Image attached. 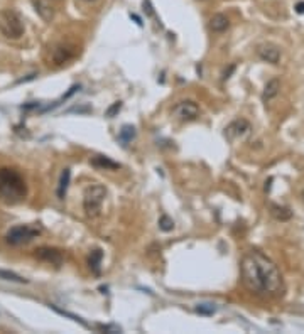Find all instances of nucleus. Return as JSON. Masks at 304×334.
<instances>
[{
  "mask_svg": "<svg viewBox=\"0 0 304 334\" xmlns=\"http://www.w3.org/2000/svg\"><path fill=\"white\" fill-rule=\"evenodd\" d=\"M242 282L248 290L262 297L282 290V275L277 265L260 252H250L242 260Z\"/></svg>",
  "mask_w": 304,
  "mask_h": 334,
  "instance_id": "nucleus-1",
  "label": "nucleus"
},
{
  "mask_svg": "<svg viewBox=\"0 0 304 334\" xmlns=\"http://www.w3.org/2000/svg\"><path fill=\"white\" fill-rule=\"evenodd\" d=\"M27 194L22 176L14 169H0V196L7 202H19Z\"/></svg>",
  "mask_w": 304,
  "mask_h": 334,
  "instance_id": "nucleus-2",
  "label": "nucleus"
},
{
  "mask_svg": "<svg viewBox=\"0 0 304 334\" xmlns=\"http://www.w3.org/2000/svg\"><path fill=\"white\" fill-rule=\"evenodd\" d=\"M105 197H106V189L103 186H100V184L90 186L88 189L85 191V197H83V207H85L86 215L90 218L98 216Z\"/></svg>",
  "mask_w": 304,
  "mask_h": 334,
  "instance_id": "nucleus-3",
  "label": "nucleus"
},
{
  "mask_svg": "<svg viewBox=\"0 0 304 334\" xmlns=\"http://www.w3.org/2000/svg\"><path fill=\"white\" fill-rule=\"evenodd\" d=\"M0 32L9 39H19L24 34V22L14 10H5L0 15Z\"/></svg>",
  "mask_w": 304,
  "mask_h": 334,
  "instance_id": "nucleus-4",
  "label": "nucleus"
},
{
  "mask_svg": "<svg viewBox=\"0 0 304 334\" xmlns=\"http://www.w3.org/2000/svg\"><path fill=\"white\" fill-rule=\"evenodd\" d=\"M39 235V228L29 226V225H19L10 228L7 233V241L10 245H24V243H29L32 238Z\"/></svg>",
  "mask_w": 304,
  "mask_h": 334,
  "instance_id": "nucleus-5",
  "label": "nucleus"
},
{
  "mask_svg": "<svg viewBox=\"0 0 304 334\" xmlns=\"http://www.w3.org/2000/svg\"><path fill=\"white\" fill-rule=\"evenodd\" d=\"M172 116L181 121H193L200 116V106L191 100L179 101V103L172 108Z\"/></svg>",
  "mask_w": 304,
  "mask_h": 334,
  "instance_id": "nucleus-6",
  "label": "nucleus"
},
{
  "mask_svg": "<svg viewBox=\"0 0 304 334\" xmlns=\"http://www.w3.org/2000/svg\"><path fill=\"white\" fill-rule=\"evenodd\" d=\"M248 130H250V123H248L247 120L240 118V120L232 121V123L226 127V129H225V137L230 142H233L235 139H238V137H243L245 134H248Z\"/></svg>",
  "mask_w": 304,
  "mask_h": 334,
  "instance_id": "nucleus-7",
  "label": "nucleus"
},
{
  "mask_svg": "<svg viewBox=\"0 0 304 334\" xmlns=\"http://www.w3.org/2000/svg\"><path fill=\"white\" fill-rule=\"evenodd\" d=\"M257 54L258 58L265 63H271V64H277L281 61V49L274 44H262L257 48Z\"/></svg>",
  "mask_w": 304,
  "mask_h": 334,
  "instance_id": "nucleus-8",
  "label": "nucleus"
},
{
  "mask_svg": "<svg viewBox=\"0 0 304 334\" xmlns=\"http://www.w3.org/2000/svg\"><path fill=\"white\" fill-rule=\"evenodd\" d=\"M35 257H37L39 260L53 263V265H56V267H59L64 260L63 253H61L59 250H56V248H46V246L37 248V250H35Z\"/></svg>",
  "mask_w": 304,
  "mask_h": 334,
  "instance_id": "nucleus-9",
  "label": "nucleus"
},
{
  "mask_svg": "<svg viewBox=\"0 0 304 334\" xmlns=\"http://www.w3.org/2000/svg\"><path fill=\"white\" fill-rule=\"evenodd\" d=\"M279 91H281V81L277 78L267 81L265 88H263V93H262V101L263 103H269V101L274 100L279 95Z\"/></svg>",
  "mask_w": 304,
  "mask_h": 334,
  "instance_id": "nucleus-10",
  "label": "nucleus"
},
{
  "mask_svg": "<svg viewBox=\"0 0 304 334\" xmlns=\"http://www.w3.org/2000/svg\"><path fill=\"white\" fill-rule=\"evenodd\" d=\"M90 162H91V165L98 167V169H105V171H117V169H120L119 162H113V160L108 159V157H105V155H95Z\"/></svg>",
  "mask_w": 304,
  "mask_h": 334,
  "instance_id": "nucleus-11",
  "label": "nucleus"
},
{
  "mask_svg": "<svg viewBox=\"0 0 304 334\" xmlns=\"http://www.w3.org/2000/svg\"><path fill=\"white\" fill-rule=\"evenodd\" d=\"M210 27H211L213 32H225V30L230 27V20H228L226 15L215 14L210 19Z\"/></svg>",
  "mask_w": 304,
  "mask_h": 334,
  "instance_id": "nucleus-12",
  "label": "nucleus"
},
{
  "mask_svg": "<svg viewBox=\"0 0 304 334\" xmlns=\"http://www.w3.org/2000/svg\"><path fill=\"white\" fill-rule=\"evenodd\" d=\"M271 215L276 218L277 221H287L292 218V211L287 206L281 204H271Z\"/></svg>",
  "mask_w": 304,
  "mask_h": 334,
  "instance_id": "nucleus-13",
  "label": "nucleus"
},
{
  "mask_svg": "<svg viewBox=\"0 0 304 334\" xmlns=\"http://www.w3.org/2000/svg\"><path fill=\"white\" fill-rule=\"evenodd\" d=\"M101 260H103V252L101 250L91 252V255L88 258V265L91 268V272L96 273V275H100V272H101Z\"/></svg>",
  "mask_w": 304,
  "mask_h": 334,
  "instance_id": "nucleus-14",
  "label": "nucleus"
},
{
  "mask_svg": "<svg viewBox=\"0 0 304 334\" xmlns=\"http://www.w3.org/2000/svg\"><path fill=\"white\" fill-rule=\"evenodd\" d=\"M69 179H71V171L64 169L63 172H61L59 186H58V197H59V199H64L66 191H68V186H69Z\"/></svg>",
  "mask_w": 304,
  "mask_h": 334,
  "instance_id": "nucleus-15",
  "label": "nucleus"
},
{
  "mask_svg": "<svg viewBox=\"0 0 304 334\" xmlns=\"http://www.w3.org/2000/svg\"><path fill=\"white\" fill-rule=\"evenodd\" d=\"M135 135H137V132H135L134 127H132V125H124V127H122V130L119 132V140L124 145H127V144H130V142L135 139Z\"/></svg>",
  "mask_w": 304,
  "mask_h": 334,
  "instance_id": "nucleus-16",
  "label": "nucleus"
},
{
  "mask_svg": "<svg viewBox=\"0 0 304 334\" xmlns=\"http://www.w3.org/2000/svg\"><path fill=\"white\" fill-rule=\"evenodd\" d=\"M195 311L198 314H201V316H213L216 312V306L211 302H201L195 307Z\"/></svg>",
  "mask_w": 304,
  "mask_h": 334,
  "instance_id": "nucleus-17",
  "label": "nucleus"
},
{
  "mask_svg": "<svg viewBox=\"0 0 304 334\" xmlns=\"http://www.w3.org/2000/svg\"><path fill=\"white\" fill-rule=\"evenodd\" d=\"M0 278L2 280H9V282H15V283H27V278L17 275L14 272H9V270H0Z\"/></svg>",
  "mask_w": 304,
  "mask_h": 334,
  "instance_id": "nucleus-18",
  "label": "nucleus"
},
{
  "mask_svg": "<svg viewBox=\"0 0 304 334\" xmlns=\"http://www.w3.org/2000/svg\"><path fill=\"white\" fill-rule=\"evenodd\" d=\"M71 58V53L68 49H64V48H58L54 51V61H56V64H61V63H64V61H68Z\"/></svg>",
  "mask_w": 304,
  "mask_h": 334,
  "instance_id": "nucleus-19",
  "label": "nucleus"
},
{
  "mask_svg": "<svg viewBox=\"0 0 304 334\" xmlns=\"http://www.w3.org/2000/svg\"><path fill=\"white\" fill-rule=\"evenodd\" d=\"M159 228H161L162 231L169 233V231L174 230V221H172L167 215H162V216L159 218Z\"/></svg>",
  "mask_w": 304,
  "mask_h": 334,
  "instance_id": "nucleus-20",
  "label": "nucleus"
},
{
  "mask_svg": "<svg viewBox=\"0 0 304 334\" xmlns=\"http://www.w3.org/2000/svg\"><path fill=\"white\" fill-rule=\"evenodd\" d=\"M51 309H54L56 312L58 314H61V316H66V317H69V319H73V321H76V322H81L83 326H86L88 327V324H86L83 319L81 317H78V316H74V314H71V312H66V311H63V309H59V307H56V306H51Z\"/></svg>",
  "mask_w": 304,
  "mask_h": 334,
  "instance_id": "nucleus-21",
  "label": "nucleus"
},
{
  "mask_svg": "<svg viewBox=\"0 0 304 334\" xmlns=\"http://www.w3.org/2000/svg\"><path fill=\"white\" fill-rule=\"evenodd\" d=\"M98 329H100V331L110 332V334H115V332H120V331H122L119 326H110V324H106V326H101V324H100Z\"/></svg>",
  "mask_w": 304,
  "mask_h": 334,
  "instance_id": "nucleus-22",
  "label": "nucleus"
},
{
  "mask_svg": "<svg viewBox=\"0 0 304 334\" xmlns=\"http://www.w3.org/2000/svg\"><path fill=\"white\" fill-rule=\"evenodd\" d=\"M120 108H122V101H117V103H113L108 110H106V116H110V118H111V116H113L117 111H120Z\"/></svg>",
  "mask_w": 304,
  "mask_h": 334,
  "instance_id": "nucleus-23",
  "label": "nucleus"
},
{
  "mask_svg": "<svg viewBox=\"0 0 304 334\" xmlns=\"http://www.w3.org/2000/svg\"><path fill=\"white\" fill-rule=\"evenodd\" d=\"M144 9L147 10L149 15H154V10H152V5H150V0H144Z\"/></svg>",
  "mask_w": 304,
  "mask_h": 334,
  "instance_id": "nucleus-24",
  "label": "nucleus"
},
{
  "mask_svg": "<svg viewBox=\"0 0 304 334\" xmlns=\"http://www.w3.org/2000/svg\"><path fill=\"white\" fill-rule=\"evenodd\" d=\"M294 10H296L297 14H304V2H297L296 7H294Z\"/></svg>",
  "mask_w": 304,
  "mask_h": 334,
  "instance_id": "nucleus-25",
  "label": "nucleus"
},
{
  "mask_svg": "<svg viewBox=\"0 0 304 334\" xmlns=\"http://www.w3.org/2000/svg\"><path fill=\"white\" fill-rule=\"evenodd\" d=\"M233 69H235V66L232 64V66H230V69L225 71V74H223V79H228V78H230V73H233Z\"/></svg>",
  "mask_w": 304,
  "mask_h": 334,
  "instance_id": "nucleus-26",
  "label": "nucleus"
},
{
  "mask_svg": "<svg viewBox=\"0 0 304 334\" xmlns=\"http://www.w3.org/2000/svg\"><path fill=\"white\" fill-rule=\"evenodd\" d=\"M130 17H132V19H134V20H135V24H137V25H142V20H140L139 17H137V15H135V14H130Z\"/></svg>",
  "mask_w": 304,
  "mask_h": 334,
  "instance_id": "nucleus-27",
  "label": "nucleus"
},
{
  "mask_svg": "<svg viewBox=\"0 0 304 334\" xmlns=\"http://www.w3.org/2000/svg\"><path fill=\"white\" fill-rule=\"evenodd\" d=\"M83 2H95V0H83Z\"/></svg>",
  "mask_w": 304,
  "mask_h": 334,
  "instance_id": "nucleus-28",
  "label": "nucleus"
},
{
  "mask_svg": "<svg viewBox=\"0 0 304 334\" xmlns=\"http://www.w3.org/2000/svg\"><path fill=\"white\" fill-rule=\"evenodd\" d=\"M301 196H302V199H304V189H302V192H301Z\"/></svg>",
  "mask_w": 304,
  "mask_h": 334,
  "instance_id": "nucleus-29",
  "label": "nucleus"
}]
</instances>
